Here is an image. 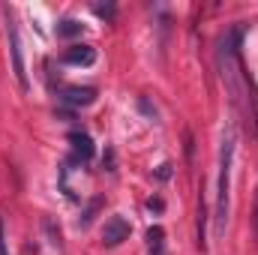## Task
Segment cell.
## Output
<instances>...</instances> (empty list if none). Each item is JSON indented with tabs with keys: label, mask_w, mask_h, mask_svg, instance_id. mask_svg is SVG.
Here are the masks:
<instances>
[{
	"label": "cell",
	"mask_w": 258,
	"mask_h": 255,
	"mask_svg": "<svg viewBox=\"0 0 258 255\" xmlns=\"http://www.w3.org/2000/svg\"><path fill=\"white\" fill-rule=\"evenodd\" d=\"M243 30H246L243 24L231 27V30L219 39V51H216L222 81H225V87H228L234 105H237L240 96H243V84H240V42H243Z\"/></svg>",
	"instance_id": "6da1fadb"
},
{
	"label": "cell",
	"mask_w": 258,
	"mask_h": 255,
	"mask_svg": "<svg viewBox=\"0 0 258 255\" xmlns=\"http://www.w3.org/2000/svg\"><path fill=\"white\" fill-rule=\"evenodd\" d=\"M231 162H234V129L228 126L222 135V150H219V177H216V234H225L228 225V195H231Z\"/></svg>",
	"instance_id": "7a4b0ae2"
},
{
	"label": "cell",
	"mask_w": 258,
	"mask_h": 255,
	"mask_svg": "<svg viewBox=\"0 0 258 255\" xmlns=\"http://www.w3.org/2000/svg\"><path fill=\"white\" fill-rule=\"evenodd\" d=\"M6 36H9V51H12V69H15V78H18L21 90H27L30 81H27L24 54H21V36H18V24H15V18L9 15V9H6Z\"/></svg>",
	"instance_id": "3957f363"
},
{
	"label": "cell",
	"mask_w": 258,
	"mask_h": 255,
	"mask_svg": "<svg viewBox=\"0 0 258 255\" xmlns=\"http://www.w3.org/2000/svg\"><path fill=\"white\" fill-rule=\"evenodd\" d=\"M129 231H132V225H129L123 216H111L105 222V228H102V243L105 246H120L129 237Z\"/></svg>",
	"instance_id": "277c9868"
},
{
	"label": "cell",
	"mask_w": 258,
	"mask_h": 255,
	"mask_svg": "<svg viewBox=\"0 0 258 255\" xmlns=\"http://www.w3.org/2000/svg\"><path fill=\"white\" fill-rule=\"evenodd\" d=\"M69 144H72V159L75 162H90L93 159V153H96V147H93V138L87 135V132H69Z\"/></svg>",
	"instance_id": "5b68a950"
},
{
	"label": "cell",
	"mask_w": 258,
	"mask_h": 255,
	"mask_svg": "<svg viewBox=\"0 0 258 255\" xmlns=\"http://www.w3.org/2000/svg\"><path fill=\"white\" fill-rule=\"evenodd\" d=\"M60 99L72 108H87L96 102V87H63Z\"/></svg>",
	"instance_id": "8992f818"
},
{
	"label": "cell",
	"mask_w": 258,
	"mask_h": 255,
	"mask_svg": "<svg viewBox=\"0 0 258 255\" xmlns=\"http://www.w3.org/2000/svg\"><path fill=\"white\" fill-rule=\"evenodd\" d=\"M63 63L69 66H93L96 63V48L93 45H69L63 51Z\"/></svg>",
	"instance_id": "52a82bcc"
},
{
	"label": "cell",
	"mask_w": 258,
	"mask_h": 255,
	"mask_svg": "<svg viewBox=\"0 0 258 255\" xmlns=\"http://www.w3.org/2000/svg\"><path fill=\"white\" fill-rule=\"evenodd\" d=\"M147 249H150V255H165V231L159 225H153L147 231Z\"/></svg>",
	"instance_id": "ba28073f"
},
{
	"label": "cell",
	"mask_w": 258,
	"mask_h": 255,
	"mask_svg": "<svg viewBox=\"0 0 258 255\" xmlns=\"http://www.w3.org/2000/svg\"><path fill=\"white\" fill-rule=\"evenodd\" d=\"M81 33V24L75 21V18H63L60 24H57V36H63V39H69V36H78Z\"/></svg>",
	"instance_id": "9c48e42d"
},
{
	"label": "cell",
	"mask_w": 258,
	"mask_h": 255,
	"mask_svg": "<svg viewBox=\"0 0 258 255\" xmlns=\"http://www.w3.org/2000/svg\"><path fill=\"white\" fill-rule=\"evenodd\" d=\"M96 207H99V201H90V207H87V210H84V216L78 219V225H81V228H87V225L93 222V213H96Z\"/></svg>",
	"instance_id": "30bf717a"
},
{
	"label": "cell",
	"mask_w": 258,
	"mask_h": 255,
	"mask_svg": "<svg viewBox=\"0 0 258 255\" xmlns=\"http://www.w3.org/2000/svg\"><path fill=\"white\" fill-rule=\"evenodd\" d=\"M93 12H96V15H102V18H114V6H111V3H108V6H99V3H96V6H93Z\"/></svg>",
	"instance_id": "8fae6325"
},
{
	"label": "cell",
	"mask_w": 258,
	"mask_h": 255,
	"mask_svg": "<svg viewBox=\"0 0 258 255\" xmlns=\"http://www.w3.org/2000/svg\"><path fill=\"white\" fill-rule=\"evenodd\" d=\"M0 255H9V249H6V234H3V219H0Z\"/></svg>",
	"instance_id": "7c38bea8"
},
{
	"label": "cell",
	"mask_w": 258,
	"mask_h": 255,
	"mask_svg": "<svg viewBox=\"0 0 258 255\" xmlns=\"http://www.w3.org/2000/svg\"><path fill=\"white\" fill-rule=\"evenodd\" d=\"M147 207H150V210H156V213H159V210H162V198H150V201H147Z\"/></svg>",
	"instance_id": "4fadbf2b"
},
{
	"label": "cell",
	"mask_w": 258,
	"mask_h": 255,
	"mask_svg": "<svg viewBox=\"0 0 258 255\" xmlns=\"http://www.w3.org/2000/svg\"><path fill=\"white\" fill-rule=\"evenodd\" d=\"M168 174H171V165H159V177H162V180H165V177H168Z\"/></svg>",
	"instance_id": "5bb4252c"
}]
</instances>
